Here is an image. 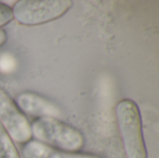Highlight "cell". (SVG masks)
I'll return each mask as SVG.
<instances>
[{"mask_svg":"<svg viewBox=\"0 0 159 158\" xmlns=\"http://www.w3.org/2000/svg\"><path fill=\"white\" fill-rule=\"evenodd\" d=\"M31 130L34 141L57 150L79 152L85 144L83 134L59 118H37L31 124Z\"/></svg>","mask_w":159,"mask_h":158,"instance_id":"6da1fadb","label":"cell"},{"mask_svg":"<svg viewBox=\"0 0 159 158\" xmlns=\"http://www.w3.org/2000/svg\"><path fill=\"white\" fill-rule=\"evenodd\" d=\"M117 126L127 158H147L143 121L139 106L129 99H123L116 106Z\"/></svg>","mask_w":159,"mask_h":158,"instance_id":"7a4b0ae2","label":"cell"},{"mask_svg":"<svg viewBox=\"0 0 159 158\" xmlns=\"http://www.w3.org/2000/svg\"><path fill=\"white\" fill-rule=\"evenodd\" d=\"M72 7L71 0H20L13 6L12 14L19 24L35 26L61 18Z\"/></svg>","mask_w":159,"mask_h":158,"instance_id":"3957f363","label":"cell"},{"mask_svg":"<svg viewBox=\"0 0 159 158\" xmlns=\"http://www.w3.org/2000/svg\"><path fill=\"white\" fill-rule=\"evenodd\" d=\"M0 123L13 142L25 144L32 141L31 123L15 101L0 87Z\"/></svg>","mask_w":159,"mask_h":158,"instance_id":"277c9868","label":"cell"},{"mask_svg":"<svg viewBox=\"0 0 159 158\" xmlns=\"http://www.w3.org/2000/svg\"><path fill=\"white\" fill-rule=\"evenodd\" d=\"M19 109L27 115L43 118H59L61 115L60 107L50 100L34 92H21L15 100Z\"/></svg>","mask_w":159,"mask_h":158,"instance_id":"5b68a950","label":"cell"},{"mask_svg":"<svg viewBox=\"0 0 159 158\" xmlns=\"http://www.w3.org/2000/svg\"><path fill=\"white\" fill-rule=\"evenodd\" d=\"M21 155L23 158H103L93 154L57 150L34 140L24 144Z\"/></svg>","mask_w":159,"mask_h":158,"instance_id":"8992f818","label":"cell"},{"mask_svg":"<svg viewBox=\"0 0 159 158\" xmlns=\"http://www.w3.org/2000/svg\"><path fill=\"white\" fill-rule=\"evenodd\" d=\"M0 158H20L15 143L0 123Z\"/></svg>","mask_w":159,"mask_h":158,"instance_id":"52a82bcc","label":"cell"},{"mask_svg":"<svg viewBox=\"0 0 159 158\" xmlns=\"http://www.w3.org/2000/svg\"><path fill=\"white\" fill-rule=\"evenodd\" d=\"M13 20V14H12V8L0 2V29L1 27L7 25Z\"/></svg>","mask_w":159,"mask_h":158,"instance_id":"ba28073f","label":"cell"},{"mask_svg":"<svg viewBox=\"0 0 159 158\" xmlns=\"http://www.w3.org/2000/svg\"><path fill=\"white\" fill-rule=\"evenodd\" d=\"M16 66L15 60L12 56L4 54L0 56V71L2 73H10Z\"/></svg>","mask_w":159,"mask_h":158,"instance_id":"9c48e42d","label":"cell"},{"mask_svg":"<svg viewBox=\"0 0 159 158\" xmlns=\"http://www.w3.org/2000/svg\"><path fill=\"white\" fill-rule=\"evenodd\" d=\"M7 38V33L5 32V30L0 29V47L6 43Z\"/></svg>","mask_w":159,"mask_h":158,"instance_id":"30bf717a","label":"cell"}]
</instances>
